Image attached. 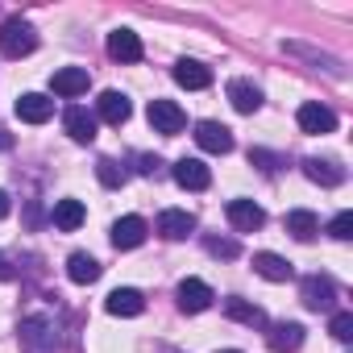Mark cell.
<instances>
[{"mask_svg":"<svg viewBox=\"0 0 353 353\" xmlns=\"http://www.w3.org/2000/svg\"><path fill=\"white\" fill-rule=\"evenodd\" d=\"M34 50H38V30L26 17H9L0 26V54L5 59H26Z\"/></svg>","mask_w":353,"mask_h":353,"instance_id":"cell-1","label":"cell"},{"mask_svg":"<svg viewBox=\"0 0 353 353\" xmlns=\"http://www.w3.org/2000/svg\"><path fill=\"white\" fill-rule=\"evenodd\" d=\"M17 336H21V353H59V328L50 316H26Z\"/></svg>","mask_w":353,"mask_h":353,"instance_id":"cell-2","label":"cell"},{"mask_svg":"<svg viewBox=\"0 0 353 353\" xmlns=\"http://www.w3.org/2000/svg\"><path fill=\"white\" fill-rule=\"evenodd\" d=\"M299 299L307 312H332L336 307V283L328 274H307L299 283Z\"/></svg>","mask_w":353,"mask_h":353,"instance_id":"cell-3","label":"cell"},{"mask_svg":"<svg viewBox=\"0 0 353 353\" xmlns=\"http://www.w3.org/2000/svg\"><path fill=\"white\" fill-rule=\"evenodd\" d=\"M145 117H150L154 133H162V137H174V133H183V129H188V112L174 104V100H150Z\"/></svg>","mask_w":353,"mask_h":353,"instance_id":"cell-4","label":"cell"},{"mask_svg":"<svg viewBox=\"0 0 353 353\" xmlns=\"http://www.w3.org/2000/svg\"><path fill=\"white\" fill-rule=\"evenodd\" d=\"M170 174H174V183H179L183 192H208L212 188V170L200 158H179L170 166Z\"/></svg>","mask_w":353,"mask_h":353,"instance_id":"cell-5","label":"cell"},{"mask_svg":"<svg viewBox=\"0 0 353 353\" xmlns=\"http://www.w3.org/2000/svg\"><path fill=\"white\" fill-rule=\"evenodd\" d=\"M174 299H179V307H183L188 316H196V312H208L216 295H212V287H208L204 279H183L179 291H174Z\"/></svg>","mask_w":353,"mask_h":353,"instance_id":"cell-6","label":"cell"},{"mask_svg":"<svg viewBox=\"0 0 353 353\" xmlns=\"http://www.w3.org/2000/svg\"><path fill=\"white\" fill-rule=\"evenodd\" d=\"M88 88H92V75H88L83 67H59V71L50 75V92L63 96V100H75V96H83Z\"/></svg>","mask_w":353,"mask_h":353,"instance_id":"cell-7","label":"cell"},{"mask_svg":"<svg viewBox=\"0 0 353 353\" xmlns=\"http://www.w3.org/2000/svg\"><path fill=\"white\" fill-rule=\"evenodd\" d=\"M295 121H299V129H303V133H332V129H336V112H332L328 104H320V100L299 104Z\"/></svg>","mask_w":353,"mask_h":353,"instance_id":"cell-8","label":"cell"},{"mask_svg":"<svg viewBox=\"0 0 353 353\" xmlns=\"http://www.w3.org/2000/svg\"><path fill=\"white\" fill-rule=\"evenodd\" d=\"M225 216H229V225H233L237 233H258V229L266 225V212H262L254 200H229V204H225Z\"/></svg>","mask_w":353,"mask_h":353,"instance_id":"cell-9","label":"cell"},{"mask_svg":"<svg viewBox=\"0 0 353 353\" xmlns=\"http://www.w3.org/2000/svg\"><path fill=\"white\" fill-rule=\"evenodd\" d=\"M63 129H67L71 141L88 145V141H96V112H88L83 104H71V108L63 112Z\"/></svg>","mask_w":353,"mask_h":353,"instance_id":"cell-10","label":"cell"},{"mask_svg":"<svg viewBox=\"0 0 353 353\" xmlns=\"http://www.w3.org/2000/svg\"><path fill=\"white\" fill-rule=\"evenodd\" d=\"M266 345H270L274 353H295V349L303 345V324H295V320H274V324H266Z\"/></svg>","mask_w":353,"mask_h":353,"instance_id":"cell-11","label":"cell"},{"mask_svg":"<svg viewBox=\"0 0 353 353\" xmlns=\"http://www.w3.org/2000/svg\"><path fill=\"white\" fill-rule=\"evenodd\" d=\"M170 75H174V83L188 88V92H204V88H212V67H204V63H196V59H179Z\"/></svg>","mask_w":353,"mask_h":353,"instance_id":"cell-12","label":"cell"},{"mask_svg":"<svg viewBox=\"0 0 353 353\" xmlns=\"http://www.w3.org/2000/svg\"><path fill=\"white\" fill-rule=\"evenodd\" d=\"M158 233L166 241H183V237L196 233V216L183 212V208H166V212H158Z\"/></svg>","mask_w":353,"mask_h":353,"instance_id":"cell-13","label":"cell"},{"mask_svg":"<svg viewBox=\"0 0 353 353\" xmlns=\"http://www.w3.org/2000/svg\"><path fill=\"white\" fill-rule=\"evenodd\" d=\"M196 145L208 150V154H229L233 150V133L221 121H200L196 125Z\"/></svg>","mask_w":353,"mask_h":353,"instance_id":"cell-14","label":"cell"},{"mask_svg":"<svg viewBox=\"0 0 353 353\" xmlns=\"http://www.w3.org/2000/svg\"><path fill=\"white\" fill-rule=\"evenodd\" d=\"M141 38L133 34V30H112L108 34V59H117V63H141Z\"/></svg>","mask_w":353,"mask_h":353,"instance_id":"cell-15","label":"cell"},{"mask_svg":"<svg viewBox=\"0 0 353 353\" xmlns=\"http://www.w3.org/2000/svg\"><path fill=\"white\" fill-rule=\"evenodd\" d=\"M283 50H287V54H295V59H307L312 67L328 71L332 79H345V67H341V59H332V54H324V50H316V46H307V42H287Z\"/></svg>","mask_w":353,"mask_h":353,"instance_id":"cell-16","label":"cell"},{"mask_svg":"<svg viewBox=\"0 0 353 353\" xmlns=\"http://www.w3.org/2000/svg\"><path fill=\"white\" fill-rule=\"evenodd\" d=\"M229 104L245 117H254L262 108V88L254 79H229Z\"/></svg>","mask_w":353,"mask_h":353,"instance_id":"cell-17","label":"cell"},{"mask_svg":"<svg viewBox=\"0 0 353 353\" xmlns=\"http://www.w3.org/2000/svg\"><path fill=\"white\" fill-rule=\"evenodd\" d=\"M17 117H21L26 125H46V121L54 117V100L42 96V92H26V96L17 100Z\"/></svg>","mask_w":353,"mask_h":353,"instance_id":"cell-18","label":"cell"},{"mask_svg":"<svg viewBox=\"0 0 353 353\" xmlns=\"http://www.w3.org/2000/svg\"><path fill=\"white\" fill-rule=\"evenodd\" d=\"M303 174L320 188H341L345 183V166H336L332 158H303Z\"/></svg>","mask_w":353,"mask_h":353,"instance_id":"cell-19","label":"cell"},{"mask_svg":"<svg viewBox=\"0 0 353 353\" xmlns=\"http://www.w3.org/2000/svg\"><path fill=\"white\" fill-rule=\"evenodd\" d=\"M129 112H133V104H129L125 92H100V100H96V117H100V121H108V125H125Z\"/></svg>","mask_w":353,"mask_h":353,"instance_id":"cell-20","label":"cell"},{"mask_svg":"<svg viewBox=\"0 0 353 353\" xmlns=\"http://www.w3.org/2000/svg\"><path fill=\"white\" fill-rule=\"evenodd\" d=\"M145 233H150V225H145L141 216H121V221L112 225V245H117V250H137V245L145 241Z\"/></svg>","mask_w":353,"mask_h":353,"instance_id":"cell-21","label":"cell"},{"mask_svg":"<svg viewBox=\"0 0 353 353\" xmlns=\"http://www.w3.org/2000/svg\"><path fill=\"white\" fill-rule=\"evenodd\" d=\"M50 221H54V229H59V233H75V229L88 221V208H83L79 200H54Z\"/></svg>","mask_w":353,"mask_h":353,"instance_id":"cell-22","label":"cell"},{"mask_svg":"<svg viewBox=\"0 0 353 353\" xmlns=\"http://www.w3.org/2000/svg\"><path fill=\"white\" fill-rule=\"evenodd\" d=\"M254 270L266 279V283H287L291 274H295V266L287 262V258H279V254H270V250H262V254H254Z\"/></svg>","mask_w":353,"mask_h":353,"instance_id":"cell-23","label":"cell"},{"mask_svg":"<svg viewBox=\"0 0 353 353\" xmlns=\"http://www.w3.org/2000/svg\"><path fill=\"white\" fill-rule=\"evenodd\" d=\"M104 307H108L112 316H141V312H145V295L133 291V287H117V291L104 299Z\"/></svg>","mask_w":353,"mask_h":353,"instance_id":"cell-24","label":"cell"},{"mask_svg":"<svg viewBox=\"0 0 353 353\" xmlns=\"http://www.w3.org/2000/svg\"><path fill=\"white\" fill-rule=\"evenodd\" d=\"M225 316L237 320V324H250V328H266V312H262L258 303L241 299V295H229V299H225Z\"/></svg>","mask_w":353,"mask_h":353,"instance_id":"cell-25","label":"cell"},{"mask_svg":"<svg viewBox=\"0 0 353 353\" xmlns=\"http://www.w3.org/2000/svg\"><path fill=\"white\" fill-rule=\"evenodd\" d=\"M283 225H287V233H291L295 241H312V237L320 233V221H316V212H307V208H291Z\"/></svg>","mask_w":353,"mask_h":353,"instance_id":"cell-26","label":"cell"},{"mask_svg":"<svg viewBox=\"0 0 353 353\" xmlns=\"http://www.w3.org/2000/svg\"><path fill=\"white\" fill-rule=\"evenodd\" d=\"M67 279H71V283H79V287L96 283V279H100V262H96L92 254H83V250H79V254H71V258H67Z\"/></svg>","mask_w":353,"mask_h":353,"instance_id":"cell-27","label":"cell"},{"mask_svg":"<svg viewBox=\"0 0 353 353\" xmlns=\"http://www.w3.org/2000/svg\"><path fill=\"white\" fill-rule=\"evenodd\" d=\"M96 179H100L104 188H121V183L129 179V170H125L117 158H100V162H96Z\"/></svg>","mask_w":353,"mask_h":353,"instance_id":"cell-28","label":"cell"},{"mask_svg":"<svg viewBox=\"0 0 353 353\" xmlns=\"http://www.w3.org/2000/svg\"><path fill=\"white\" fill-rule=\"evenodd\" d=\"M204 250H208L212 258H225V262L241 258V245H237L233 237H204Z\"/></svg>","mask_w":353,"mask_h":353,"instance_id":"cell-29","label":"cell"},{"mask_svg":"<svg viewBox=\"0 0 353 353\" xmlns=\"http://www.w3.org/2000/svg\"><path fill=\"white\" fill-rule=\"evenodd\" d=\"M328 332H332L336 341H353V312H332Z\"/></svg>","mask_w":353,"mask_h":353,"instance_id":"cell-30","label":"cell"},{"mask_svg":"<svg viewBox=\"0 0 353 353\" xmlns=\"http://www.w3.org/2000/svg\"><path fill=\"white\" fill-rule=\"evenodd\" d=\"M328 237L349 241V237H353V212H336V216L328 221Z\"/></svg>","mask_w":353,"mask_h":353,"instance_id":"cell-31","label":"cell"},{"mask_svg":"<svg viewBox=\"0 0 353 353\" xmlns=\"http://www.w3.org/2000/svg\"><path fill=\"white\" fill-rule=\"evenodd\" d=\"M137 174L158 179V174H162V158H158V154H137Z\"/></svg>","mask_w":353,"mask_h":353,"instance_id":"cell-32","label":"cell"},{"mask_svg":"<svg viewBox=\"0 0 353 353\" xmlns=\"http://www.w3.org/2000/svg\"><path fill=\"white\" fill-rule=\"evenodd\" d=\"M250 162H258L262 170H274V166H279V158H274V154H266V150H250Z\"/></svg>","mask_w":353,"mask_h":353,"instance_id":"cell-33","label":"cell"},{"mask_svg":"<svg viewBox=\"0 0 353 353\" xmlns=\"http://www.w3.org/2000/svg\"><path fill=\"white\" fill-rule=\"evenodd\" d=\"M13 279H17V266H13L5 254H0V283H13Z\"/></svg>","mask_w":353,"mask_h":353,"instance_id":"cell-34","label":"cell"},{"mask_svg":"<svg viewBox=\"0 0 353 353\" xmlns=\"http://www.w3.org/2000/svg\"><path fill=\"white\" fill-rule=\"evenodd\" d=\"M9 150H13V133L0 125V154H9Z\"/></svg>","mask_w":353,"mask_h":353,"instance_id":"cell-35","label":"cell"},{"mask_svg":"<svg viewBox=\"0 0 353 353\" xmlns=\"http://www.w3.org/2000/svg\"><path fill=\"white\" fill-rule=\"evenodd\" d=\"M13 212V200H9V192H0V221H5Z\"/></svg>","mask_w":353,"mask_h":353,"instance_id":"cell-36","label":"cell"},{"mask_svg":"<svg viewBox=\"0 0 353 353\" xmlns=\"http://www.w3.org/2000/svg\"><path fill=\"white\" fill-rule=\"evenodd\" d=\"M221 353H241V349H221Z\"/></svg>","mask_w":353,"mask_h":353,"instance_id":"cell-37","label":"cell"}]
</instances>
